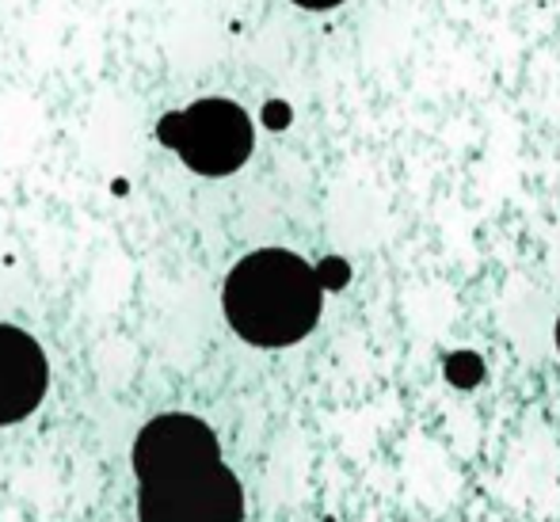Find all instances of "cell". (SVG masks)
Returning a JSON list of instances; mask_svg holds the SVG:
<instances>
[{
	"label": "cell",
	"instance_id": "cell-8",
	"mask_svg": "<svg viewBox=\"0 0 560 522\" xmlns=\"http://www.w3.org/2000/svg\"><path fill=\"white\" fill-rule=\"evenodd\" d=\"M294 4L313 8V12H320V8H336V4H343V0H294Z\"/></svg>",
	"mask_w": 560,
	"mask_h": 522
},
{
	"label": "cell",
	"instance_id": "cell-3",
	"mask_svg": "<svg viewBox=\"0 0 560 522\" xmlns=\"http://www.w3.org/2000/svg\"><path fill=\"white\" fill-rule=\"evenodd\" d=\"M138 522H244V488L222 462L145 485L138 496Z\"/></svg>",
	"mask_w": 560,
	"mask_h": 522
},
{
	"label": "cell",
	"instance_id": "cell-5",
	"mask_svg": "<svg viewBox=\"0 0 560 522\" xmlns=\"http://www.w3.org/2000/svg\"><path fill=\"white\" fill-rule=\"evenodd\" d=\"M50 367L43 347L23 328L0 324V427L20 424L43 405Z\"/></svg>",
	"mask_w": 560,
	"mask_h": 522
},
{
	"label": "cell",
	"instance_id": "cell-9",
	"mask_svg": "<svg viewBox=\"0 0 560 522\" xmlns=\"http://www.w3.org/2000/svg\"><path fill=\"white\" fill-rule=\"evenodd\" d=\"M267 118H271V123L279 126V123H287L290 115H287V107H279V104H275V107H267Z\"/></svg>",
	"mask_w": 560,
	"mask_h": 522
},
{
	"label": "cell",
	"instance_id": "cell-6",
	"mask_svg": "<svg viewBox=\"0 0 560 522\" xmlns=\"http://www.w3.org/2000/svg\"><path fill=\"white\" fill-rule=\"evenodd\" d=\"M480 378H485V362H480V355L457 351L446 359V382L457 385V390H472V385H480Z\"/></svg>",
	"mask_w": 560,
	"mask_h": 522
},
{
	"label": "cell",
	"instance_id": "cell-4",
	"mask_svg": "<svg viewBox=\"0 0 560 522\" xmlns=\"http://www.w3.org/2000/svg\"><path fill=\"white\" fill-rule=\"evenodd\" d=\"M218 462H222L218 434L199 416H156L141 427L138 442H133V473H138L141 488L210 469Z\"/></svg>",
	"mask_w": 560,
	"mask_h": 522
},
{
	"label": "cell",
	"instance_id": "cell-2",
	"mask_svg": "<svg viewBox=\"0 0 560 522\" xmlns=\"http://www.w3.org/2000/svg\"><path fill=\"white\" fill-rule=\"evenodd\" d=\"M161 141L199 176H229L252 156V118L233 100H199L161 118Z\"/></svg>",
	"mask_w": 560,
	"mask_h": 522
},
{
	"label": "cell",
	"instance_id": "cell-1",
	"mask_svg": "<svg viewBox=\"0 0 560 522\" xmlns=\"http://www.w3.org/2000/svg\"><path fill=\"white\" fill-rule=\"evenodd\" d=\"M320 275L287 248H259L229 271L222 305L241 339L290 347L320 321Z\"/></svg>",
	"mask_w": 560,
	"mask_h": 522
},
{
	"label": "cell",
	"instance_id": "cell-10",
	"mask_svg": "<svg viewBox=\"0 0 560 522\" xmlns=\"http://www.w3.org/2000/svg\"><path fill=\"white\" fill-rule=\"evenodd\" d=\"M557 351H560V321H557Z\"/></svg>",
	"mask_w": 560,
	"mask_h": 522
},
{
	"label": "cell",
	"instance_id": "cell-7",
	"mask_svg": "<svg viewBox=\"0 0 560 522\" xmlns=\"http://www.w3.org/2000/svg\"><path fill=\"white\" fill-rule=\"evenodd\" d=\"M317 275H320V287H343V282H347V264H343V259H325Z\"/></svg>",
	"mask_w": 560,
	"mask_h": 522
}]
</instances>
